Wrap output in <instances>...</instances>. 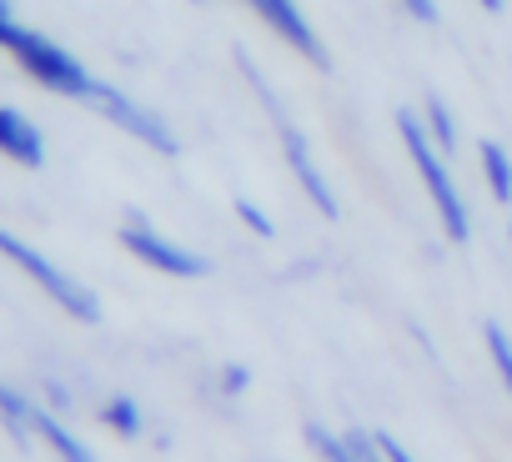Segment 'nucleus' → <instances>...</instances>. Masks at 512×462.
Instances as JSON below:
<instances>
[{"label": "nucleus", "mask_w": 512, "mask_h": 462, "mask_svg": "<svg viewBox=\"0 0 512 462\" xmlns=\"http://www.w3.org/2000/svg\"><path fill=\"white\" fill-rule=\"evenodd\" d=\"M236 71L246 76V91L256 96V106L267 111L272 136H277V151H282V161H287L292 181L302 186V196L317 206V216L337 221V216H342V196H337L332 176L322 171V161H317V151H312V136L302 131V121L292 116V106H287V101H282V91L272 86V76H267L262 66H256V56H251V51H236Z\"/></svg>", "instance_id": "1"}, {"label": "nucleus", "mask_w": 512, "mask_h": 462, "mask_svg": "<svg viewBox=\"0 0 512 462\" xmlns=\"http://www.w3.org/2000/svg\"><path fill=\"white\" fill-rule=\"evenodd\" d=\"M397 141H402V151H407V161H412V171H417V181H422V191H427V201L437 211V231L452 247H467L472 242V206H467V196L457 186L452 156L427 136L417 111H397Z\"/></svg>", "instance_id": "2"}, {"label": "nucleus", "mask_w": 512, "mask_h": 462, "mask_svg": "<svg viewBox=\"0 0 512 462\" xmlns=\"http://www.w3.org/2000/svg\"><path fill=\"white\" fill-rule=\"evenodd\" d=\"M0 51H6L41 91L66 96V101H91V91H96V81H101L76 51H66L56 36L26 26L21 16H6V21H0Z\"/></svg>", "instance_id": "3"}, {"label": "nucleus", "mask_w": 512, "mask_h": 462, "mask_svg": "<svg viewBox=\"0 0 512 462\" xmlns=\"http://www.w3.org/2000/svg\"><path fill=\"white\" fill-rule=\"evenodd\" d=\"M0 262H11L41 297H51L71 322H81V327H101V317H106V307H101V297L81 282V277H71L61 262H51L41 247H31L26 237H16L11 226H0Z\"/></svg>", "instance_id": "4"}, {"label": "nucleus", "mask_w": 512, "mask_h": 462, "mask_svg": "<svg viewBox=\"0 0 512 462\" xmlns=\"http://www.w3.org/2000/svg\"><path fill=\"white\" fill-rule=\"evenodd\" d=\"M116 242H121L126 257H136V262L151 267L156 277H171V282H201V277H211V257H206V252H196V247L166 237V231H161L151 216H141V211H126V216H121Z\"/></svg>", "instance_id": "5"}, {"label": "nucleus", "mask_w": 512, "mask_h": 462, "mask_svg": "<svg viewBox=\"0 0 512 462\" xmlns=\"http://www.w3.org/2000/svg\"><path fill=\"white\" fill-rule=\"evenodd\" d=\"M86 106H91L96 116H106L121 136H131L136 146H146V151H156V156H166V161L181 156V136H176V126H171L156 106L136 101L126 86H116V81H96V91H91Z\"/></svg>", "instance_id": "6"}, {"label": "nucleus", "mask_w": 512, "mask_h": 462, "mask_svg": "<svg viewBox=\"0 0 512 462\" xmlns=\"http://www.w3.org/2000/svg\"><path fill=\"white\" fill-rule=\"evenodd\" d=\"M236 6H246L292 56H302V61L317 66V71H332V51H327V41L317 36L312 16L302 11V0H236Z\"/></svg>", "instance_id": "7"}, {"label": "nucleus", "mask_w": 512, "mask_h": 462, "mask_svg": "<svg viewBox=\"0 0 512 462\" xmlns=\"http://www.w3.org/2000/svg\"><path fill=\"white\" fill-rule=\"evenodd\" d=\"M302 437H307V447H312L317 462H387L382 447H377V432H372V427L332 432L327 422H307Z\"/></svg>", "instance_id": "8"}, {"label": "nucleus", "mask_w": 512, "mask_h": 462, "mask_svg": "<svg viewBox=\"0 0 512 462\" xmlns=\"http://www.w3.org/2000/svg\"><path fill=\"white\" fill-rule=\"evenodd\" d=\"M0 156L26 166V171L46 166V131L21 106H6V101H0Z\"/></svg>", "instance_id": "9"}, {"label": "nucleus", "mask_w": 512, "mask_h": 462, "mask_svg": "<svg viewBox=\"0 0 512 462\" xmlns=\"http://www.w3.org/2000/svg\"><path fill=\"white\" fill-rule=\"evenodd\" d=\"M0 427H6V437L21 452H31L41 442V397H31L26 387L0 377Z\"/></svg>", "instance_id": "10"}, {"label": "nucleus", "mask_w": 512, "mask_h": 462, "mask_svg": "<svg viewBox=\"0 0 512 462\" xmlns=\"http://www.w3.org/2000/svg\"><path fill=\"white\" fill-rule=\"evenodd\" d=\"M41 447H46L56 462H96V447L71 427V417L51 412L46 402H41Z\"/></svg>", "instance_id": "11"}, {"label": "nucleus", "mask_w": 512, "mask_h": 462, "mask_svg": "<svg viewBox=\"0 0 512 462\" xmlns=\"http://www.w3.org/2000/svg\"><path fill=\"white\" fill-rule=\"evenodd\" d=\"M477 176L497 206H512V151L502 141H492V136L477 141Z\"/></svg>", "instance_id": "12"}, {"label": "nucleus", "mask_w": 512, "mask_h": 462, "mask_svg": "<svg viewBox=\"0 0 512 462\" xmlns=\"http://www.w3.org/2000/svg\"><path fill=\"white\" fill-rule=\"evenodd\" d=\"M96 417H101V427L116 432L121 442H141V437H146V412H141V402H136L131 392H111V397L96 407Z\"/></svg>", "instance_id": "13"}, {"label": "nucleus", "mask_w": 512, "mask_h": 462, "mask_svg": "<svg viewBox=\"0 0 512 462\" xmlns=\"http://www.w3.org/2000/svg\"><path fill=\"white\" fill-rule=\"evenodd\" d=\"M417 116H422L427 136H432V141H437L447 156H457V146H462V126H457V116H452L447 96H437V91H422V106H417Z\"/></svg>", "instance_id": "14"}, {"label": "nucleus", "mask_w": 512, "mask_h": 462, "mask_svg": "<svg viewBox=\"0 0 512 462\" xmlns=\"http://www.w3.org/2000/svg\"><path fill=\"white\" fill-rule=\"evenodd\" d=\"M482 347H487V362H492L502 392L512 397V332H507L502 322H487V327H482Z\"/></svg>", "instance_id": "15"}, {"label": "nucleus", "mask_w": 512, "mask_h": 462, "mask_svg": "<svg viewBox=\"0 0 512 462\" xmlns=\"http://www.w3.org/2000/svg\"><path fill=\"white\" fill-rule=\"evenodd\" d=\"M231 211H236V221L251 231L256 242H277V216H272L262 201H256V196H236V201H231Z\"/></svg>", "instance_id": "16"}, {"label": "nucleus", "mask_w": 512, "mask_h": 462, "mask_svg": "<svg viewBox=\"0 0 512 462\" xmlns=\"http://www.w3.org/2000/svg\"><path fill=\"white\" fill-rule=\"evenodd\" d=\"M246 392H251V367H246V362H221V367H216V397L241 402Z\"/></svg>", "instance_id": "17"}, {"label": "nucleus", "mask_w": 512, "mask_h": 462, "mask_svg": "<svg viewBox=\"0 0 512 462\" xmlns=\"http://www.w3.org/2000/svg\"><path fill=\"white\" fill-rule=\"evenodd\" d=\"M41 402H46L51 412H61V417L76 412V392H71V382H61V377H41Z\"/></svg>", "instance_id": "18"}, {"label": "nucleus", "mask_w": 512, "mask_h": 462, "mask_svg": "<svg viewBox=\"0 0 512 462\" xmlns=\"http://www.w3.org/2000/svg\"><path fill=\"white\" fill-rule=\"evenodd\" d=\"M397 11H402L407 21H417V26H437V21H442L437 0H397Z\"/></svg>", "instance_id": "19"}, {"label": "nucleus", "mask_w": 512, "mask_h": 462, "mask_svg": "<svg viewBox=\"0 0 512 462\" xmlns=\"http://www.w3.org/2000/svg\"><path fill=\"white\" fill-rule=\"evenodd\" d=\"M377 447H382V457H387V462H417V457H412V447H402L392 432H377Z\"/></svg>", "instance_id": "20"}, {"label": "nucleus", "mask_w": 512, "mask_h": 462, "mask_svg": "<svg viewBox=\"0 0 512 462\" xmlns=\"http://www.w3.org/2000/svg\"><path fill=\"white\" fill-rule=\"evenodd\" d=\"M477 6H482L487 16H502V11H507V0H477Z\"/></svg>", "instance_id": "21"}, {"label": "nucleus", "mask_w": 512, "mask_h": 462, "mask_svg": "<svg viewBox=\"0 0 512 462\" xmlns=\"http://www.w3.org/2000/svg\"><path fill=\"white\" fill-rule=\"evenodd\" d=\"M6 16H16V0H0V21H6Z\"/></svg>", "instance_id": "22"}, {"label": "nucleus", "mask_w": 512, "mask_h": 462, "mask_svg": "<svg viewBox=\"0 0 512 462\" xmlns=\"http://www.w3.org/2000/svg\"><path fill=\"white\" fill-rule=\"evenodd\" d=\"M507 247H512V226H507Z\"/></svg>", "instance_id": "23"}, {"label": "nucleus", "mask_w": 512, "mask_h": 462, "mask_svg": "<svg viewBox=\"0 0 512 462\" xmlns=\"http://www.w3.org/2000/svg\"><path fill=\"white\" fill-rule=\"evenodd\" d=\"M191 6H206V0H191Z\"/></svg>", "instance_id": "24"}]
</instances>
